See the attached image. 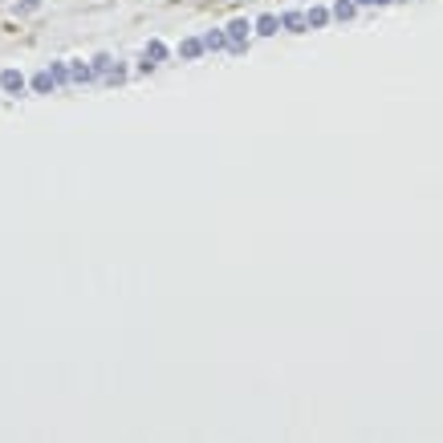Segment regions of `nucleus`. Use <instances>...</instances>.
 I'll use <instances>...</instances> for the list:
<instances>
[{"label": "nucleus", "mask_w": 443, "mask_h": 443, "mask_svg": "<svg viewBox=\"0 0 443 443\" xmlns=\"http://www.w3.org/2000/svg\"><path fill=\"white\" fill-rule=\"evenodd\" d=\"M224 29H228V53H236V57H240V53H248V41H252V21L232 17Z\"/></svg>", "instance_id": "f257e3e1"}, {"label": "nucleus", "mask_w": 443, "mask_h": 443, "mask_svg": "<svg viewBox=\"0 0 443 443\" xmlns=\"http://www.w3.org/2000/svg\"><path fill=\"white\" fill-rule=\"evenodd\" d=\"M171 57V49H167V41H159V37H151V41L142 45V53H138V74H155L163 61Z\"/></svg>", "instance_id": "f03ea898"}, {"label": "nucleus", "mask_w": 443, "mask_h": 443, "mask_svg": "<svg viewBox=\"0 0 443 443\" xmlns=\"http://www.w3.org/2000/svg\"><path fill=\"white\" fill-rule=\"evenodd\" d=\"M29 89V78L21 69H0V94H25Z\"/></svg>", "instance_id": "7ed1b4c3"}, {"label": "nucleus", "mask_w": 443, "mask_h": 443, "mask_svg": "<svg viewBox=\"0 0 443 443\" xmlns=\"http://www.w3.org/2000/svg\"><path fill=\"white\" fill-rule=\"evenodd\" d=\"M281 29L285 33H310V17L301 8H289V12H281Z\"/></svg>", "instance_id": "20e7f679"}, {"label": "nucleus", "mask_w": 443, "mask_h": 443, "mask_svg": "<svg viewBox=\"0 0 443 443\" xmlns=\"http://www.w3.org/2000/svg\"><path fill=\"white\" fill-rule=\"evenodd\" d=\"M252 33H257V37H277V33H281V17H277V12H261V17L252 21Z\"/></svg>", "instance_id": "39448f33"}, {"label": "nucleus", "mask_w": 443, "mask_h": 443, "mask_svg": "<svg viewBox=\"0 0 443 443\" xmlns=\"http://www.w3.org/2000/svg\"><path fill=\"white\" fill-rule=\"evenodd\" d=\"M204 49L208 53H228V29H204Z\"/></svg>", "instance_id": "423d86ee"}, {"label": "nucleus", "mask_w": 443, "mask_h": 443, "mask_svg": "<svg viewBox=\"0 0 443 443\" xmlns=\"http://www.w3.org/2000/svg\"><path fill=\"white\" fill-rule=\"evenodd\" d=\"M29 89H33V94H53V89H61V86H57L53 69H37V74L29 78Z\"/></svg>", "instance_id": "0eeeda50"}, {"label": "nucleus", "mask_w": 443, "mask_h": 443, "mask_svg": "<svg viewBox=\"0 0 443 443\" xmlns=\"http://www.w3.org/2000/svg\"><path fill=\"white\" fill-rule=\"evenodd\" d=\"M204 53H208V49H204V37H183V41H179V57H183V61H199Z\"/></svg>", "instance_id": "6e6552de"}, {"label": "nucleus", "mask_w": 443, "mask_h": 443, "mask_svg": "<svg viewBox=\"0 0 443 443\" xmlns=\"http://www.w3.org/2000/svg\"><path fill=\"white\" fill-rule=\"evenodd\" d=\"M358 17V0H334V21H354Z\"/></svg>", "instance_id": "1a4fd4ad"}, {"label": "nucleus", "mask_w": 443, "mask_h": 443, "mask_svg": "<svg viewBox=\"0 0 443 443\" xmlns=\"http://www.w3.org/2000/svg\"><path fill=\"white\" fill-rule=\"evenodd\" d=\"M305 17H310V29H325V25H329V17H334V8H325V4H313Z\"/></svg>", "instance_id": "9d476101"}, {"label": "nucleus", "mask_w": 443, "mask_h": 443, "mask_svg": "<svg viewBox=\"0 0 443 443\" xmlns=\"http://www.w3.org/2000/svg\"><path fill=\"white\" fill-rule=\"evenodd\" d=\"M89 65H94V74H98V82H106V74L114 69V57H110V53H94V57H89Z\"/></svg>", "instance_id": "9b49d317"}, {"label": "nucleus", "mask_w": 443, "mask_h": 443, "mask_svg": "<svg viewBox=\"0 0 443 443\" xmlns=\"http://www.w3.org/2000/svg\"><path fill=\"white\" fill-rule=\"evenodd\" d=\"M49 69H53L57 86H74V78H69V61H49Z\"/></svg>", "instance_id": "f8f14e48"}, {"label": "nucleus", "mask_w": 443, "mask_h": 443, "mask_svg": "<svg viewBox=\"0 0 443 443\" xmlns=\"http://www.w3.org/2000/svg\"><path fill=\"white\" fill-rule=\"evenodd\" d=\"M127 74H131V69H127L122 61H114V69L106 74V86H122V82H127Z\"/></svg>", "instance_id": "ddd939ff"}, {"label": "nucleus", "mask_w": 443, "mask_h": 443, "mask_svg": "<svg viewBox=\"0 0 443 443\" xmlns=\"http://www.w3.org/2000/svg\"><path fill=\"white\" fill-rule=\"evenodd\" d=\"M12 12H17V17H33V12H41V0H21Z\"/></svg>", "instance_id": "4468645a"}, {"label": "nucleus", "mask_w": 443, "mask_h": 443, "mask_svg": "<svg viewBox=\"0 0 443 443\" xmlns=\"http://www.w3.org/2000/svg\"><path fill=\"white\" fill-rule=\"evenodd\" d=\"M387 4H395V0H358V8H387Z\"/></svg>", "instance_id": "2eb2a0df"}]
</instances>
